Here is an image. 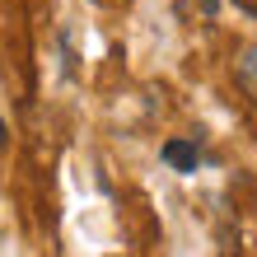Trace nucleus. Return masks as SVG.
<instances>
[{
  "mask_svg": "<svg viewBox=\"0 0 257 257\" xmlns=\"http://www.w3.org/2000/svg\"><path fill=\"white\" fill-rule=\"evenodd\" d=\"M164 164L178 173H196V145L192 141H164Z\"/></svg>",
  "mask_w": 257,
  "mask_h": 257,
  "instance_id": "obj_1",
  "label": "nucleus"
},
{
  "mask_svg": "<svg viewBox=\"0 0 257 257\" xmlns=\"http://www.w3.org/2000/svg\"><path fill=\"white\" fill-rule=\"evenodd\" d=\"M238 80L248 84V94L257 98V47H248L243 56H238Z\"/></svg>",
  "mask_w": 257,
  "mask_h": 257,
  "instance_id": "obj_2",
  "label": "nucleus"
},
{
  "mask_svg": "<svg viewBox=\"0 0 257 257\" xmlns=\"http://www.w3.org/2000/svg\"><path fill=\"white\" fill-rule=\"evenodd\" d=\"M234 5L243 10V14H252V19H257V0H234Z\"/></svg>",
  "mask_w": 257,
  "mask_h": 257,
  "instance_id": "obj_3",
  "label": "nucleus"
},
{
  "mask_svg": "<svg viewBox=\"0 0 257 257\" xmlns=\"http://www.w3.org/2000/svg\"><path fill=\"white\" fill-rule=\"evenodd\" d=\"M201 10H206V14H215V10H220V0H201Z\"/></svg>",
  "mask_w": 257,
  "mask_h": 257,
  "instance_id": "obj_4",
  "label": "nucleus"
},
{
  "mask_svg": "<svg viewBox=\"0 0 257 257\" xmlns=\"http://www.w3.org/2000/svg\"><path fill=\"white\" fill-rule=\"evenodd\" d=\"M10 141V131H5V117H0V145H5Z\"/></svg>",
  "mask_w": 257,
  "mask_h": 257,
  "instance_id": "obj_5",
  "label": "nucleus"
}]
</instances>
